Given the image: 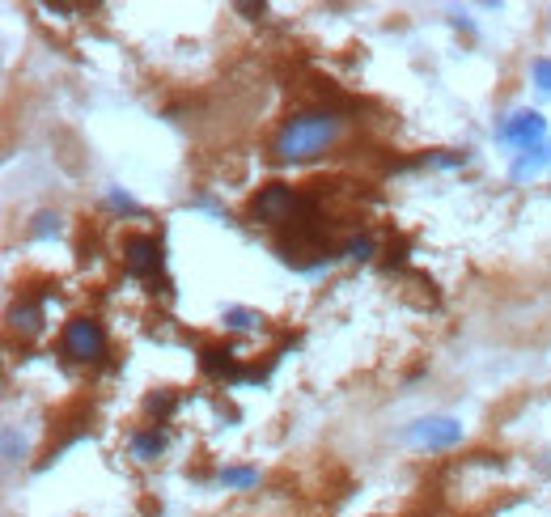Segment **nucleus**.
<instances>
[{
    "label": "nucleus",
    "mask_w": 551,
    "mask_h": 517,
    "mask_svg": "<svg viewBox=\"0 0 551 517\" xmlns=\"http://www.w3.org/2000/svg\"><path fill=\"white\" fill-rule=\"evenodd\" d=\"M123 263H128V272L136 280H153L157 272H162V242L149 238V234L123 238Z\"/></svg>",
    "instance_id": "423d86ee"
},
{
    "label": "nucleus",
    "mask_w": 551,
    "mask_h": 517,
    "mask_svg": "<svg viewBox=\"0 0 551 517\" xmlns=\"http://www.w3.org/2000/svg\"><path fill=\"white\" fill-rule=\"evenodd\" d=\"M221 484H229V488H255L259 484V471L255 467H225L221 471Z\"/></svg>",
    "instance_id": "ddd939ff"
},
{
    "label": "nucleus",
    "mask_w": 551,
    "mask_h": 517,
    "mask_svg": "<svg viewBox=\"0 0 551 517\" xmlns=\"http://www.w3.org/2000/svg\"><path fill=\"white\" fill-rule=\"evenodd\" d=\"M174 407H179V399H174L170 390H153V395L145 399V412H149V416H157V420H166V416L174 412Z\"/></svg>",
    "instance_id": "f8f14e48"
},
{
    "label": "nucleus",
    "mask_w": 551,
    "mask_h": 517,
    "mask_svg": "<svg viewBox=\"0 0 551 517\" xmlns=\"http://www.w3.org/2000/svg\"><path fill=\"white\" fill-rule=\"evenodd\" d=\"M225 327H229V331H255V327H263V314L242 310V306H229V310H225Z\"/></svg>",
    "instance_id": "9b49d317"
},
{
    "label": "nucleus",
    "mask_w": 551,
    "mask_h": 517,
    "mask_svg": "<svg viewBox=\"0 0 551 517\" xmlns=\"http://www.w3.org/2000/svg\"><path fill=\"white\" fill-rule=\"evenodd\" d=\"M9 327L17 331V335H39L43 331V306L39 301H17V306L9 310Z\"/></svg>",
    "instance_id": "6e6552de"
},
{
    "label": "nucleus",
    "mask_w": 551,
    "mask_h": 517,
    "mask_svg": "<svg viewBox=\"0 0 551 517\" xmlns=\"http://www.w3.org/2000/svg\"><path fill=\"white\" fill-rule=\"evenodd\" d=\"M467 162V153H450V149H437V153H424V166H433V170H454Z\"/></svg>",
    "instance_id": "4468645a"
},
{
    "label": "nucleus",
    "mask_w": 551,
    "mask_h": 517,
    "mask_svg": "<svg viewBox=\"0 0 551 517\" xmlns=\"http://www.w3.org/2000/svg\"><path fill=\"white\" fill-rule=\"evenodd\" d=\"M200 369L208 373V378H229L234 382L238 378V369H234V348H221V344H212L200 352Z\"/></svg>",
    "instance_id": "0eeeda50"
},
{
    "label": "nucleus",
    "mask_w": 551,
    "mask_h": 517,
    "mask_svg": "<svg viewBox=\"0 0 551 517\" xmlns=\"http://www.w3.org/2000/svg\"><path fill=\"white\" fill-rule=\"evenodd\" d=\"M369 255H373V238H369V234L348 238V246H344V259H357V263H365Z\"/></svg>",
    "instance_id": "f3484780"
},
{
    "label": "nucleus",
    "mask_w": 551,
    "mask_h": 517,
    "mask_svg": "<svg viewBox=\"0 0 551 517\" xmlns=\"http://www.w3.org/2000/svg\"><path fill=\"white\" fill-rule=\"evenodd\" d=\"M106 204H111L115 212H132V217H140V212H145V208H140V204L132 200L128 191H119V187H111V191H106Z\"/></svg>",
    "instance_id": "dca6fc26"
},
{
    "label": "nucleus",
    "mask_w": 551,
    "mask_h": 517,
    "mask_svg": "<svg viewBox=\"0 0 551 517\" xmlns=\"http://www.w3.org/2000/svg\"><path fill=\"white\" fill-rule=\"evenodd\" d=\"M530 77H535V85L543 89V94H551V60H535V68H530Z\"/></svg>",
    "instance_id": "a211bd4d"
},
{
    "label": "nucleus",
    "mask_w": 551,
    "mask_h": 517,
    "mask_svg": "<svg viewBox=\"0 0 551 517\" xmlns=\"http://www.w3.org/2000/svg\"><path fill=\"white\" fill-rule=\"evenodd\" d=\"M403 441L416 445V450H450V445L462 441V424L454 416H424L416 424H407Z\"/></svg>",
    "instance_id": "39448f33"
},
{
    "label": "nucleus",
    "mask_w": 551,
    "mask_h": 517,
    "mask_svg": "<svg viewBox=\"0 0 551 517\" xmlns=\"http://www.w3.org/2000/svg\"><path fill=\"white\" fill-rule=\"evenodd\" d=\"M335 136H340V115L335 111H297L272 136V153L276 162H310V157L335 145Z\"/></svg>",
    "instance_id": "f257e3e1"
},
{
    "label": "nucleus",
    "mask_w": 551,
    "mask_h": 517,
    "mask_svg": "<svg viewBox=\"0 0 551 517\" xmlns=\"http://www.w3.org/2000/svg\"><path fill=\"white\" fill-rule=\"evenodd\" d=\"M297 200H301V195H297L289 183H268V187H259V195L251 200V208H246V217H251L255 225H280V221H293Z\"/></svg>",
    "instance_id": "20e7f679"
},
{
    "label": "nucleus",
    "mask_w": 551,
    "mask_h": 517,
    "mask_svg": "<svg viewBox=\"0 0 551 517\" xmlns=\"http://www.w3.org/2000/svg\"><path fill=\"white\" fill-rule=\"evenodd\" d=\"M496 140H505V145H518L522 153L535 149V145H547V119L539 111H530V106H518V111H509L501 123H496Z\"/></svg>",
    "instance_id": "7ed1b4c3"
},
{
    "label": "nucleus",
    "mask_w": 551,
    "mask_h": 517,
    "mask_svg": "<svg viewBox=\"0 0 551 517\" xmlns=\"http://www.w3.org/2000/svg\"><path fill=\"white\" fill-rule=\"evenodd\" d=\"M64 352L73 356V361H81V365L102 361V356H106V331H102L98 318L77 314L73 323L64 327Z\"/></svg>",
    "instance_id": "f03ea898"
},
{
    "label": "nucleus",
    "mask_w": 551,
    "mask_h": 517,
    "mask_svg": "<svg viewBox=\"0 0 551 517\" xmlns=\"http://www.w3.org/2000/svg\"><path fill=\"white\" fill-rule=\"evenodd\" d=\"M162 450H166V433L162 429H145V433L132 437V458H140V462H153Z\"/></svg>",
    "instance_id": "9d476101"
},
{
    "label": "nucleus",
    "mask_w": 551,
    "mask_h": 517,
    "mask_svg": "<svg viewBox=\"0 0 551 517\" xmlns=\"http://www.w3.org/2000/svg\"><path fill=\"white\" fill-rule=\"evenodd\" d=\"M551 166V140L547 145H535V149H526L518 162H513V170H509V178L513 183H522V178H530V174H539V170H547Z\"/></svg>",
    "instance_id": "1a4fd4ad"
},
{
    "label": "nucleus",
    "mask_w": 551,
    "mask_h": 517,
    "mask_svg": "<svg viewBox=\"0 0 551 517\" xmlns=\"http://www.w3.org/2000/svg\"><path fill=\"white\" fill-rule=\"evenodd\" d=\"M51 234H60V212H39L30 225V238H51Z\"/></svg>",
    "instance_id": "2eb2a0df"
}]
</instances>
